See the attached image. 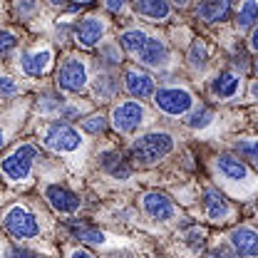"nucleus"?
Masks as SVG:
<instances>
[{
    "label": "nucleus",
    "mask_w": 258,
    "mask_h": 258,
    "mask_svg": "<svg viewBox=\"0 0 258 258\" xmlns=\"http://www.w3.org/2000/svg\"><path fill=\"white\" fill-rule=\"evenodd\" d=\"M171 149H174L171 134H166V132H149V134H144V137L132 142L129 157L139 166H149V164H157L159 159H164Z\"/></svg>",
    "instance_id": "1"
},
{
    "label": "nucleus",
    "mask_w": 258,
    "mask_h": 258,
    "mask_svg": "<svg viewBox=\"0 0 258 258\" xmlns=\"http://www.w3.org/2000/svg\"><path fill=\"white\" fill-rule=\"evenodd\" d=\"M37 159V149L32 144H20L15 152H10L3 159V174L10 181H25L32 171V164Z\"/></svg>",
    "instance_id": "2"
},
{
    "label": "nucleus",
    "mask_w": 258,
    "mask_h": 258,
    "mask_svg": "<svg viewBox=\"0 0 258 258\" xmlns=\"http://www.w3.org/2000/svg\"><path fill=\"white\" fill-rule=\"evenodd\" d=\"M42 142L52 152H75L82 147V137L77 129H72L64 122H52L50 127L42 132Z\"/></svg>",
    "instance_id": "3"
},
{
    "label": "nucleus",
    "mask_w": 258,
    "mask_h": 258,
    "mask_svg": "<svg viewBox=\"0 0 258 258\" xmlns=\"http://www.w3.org/2000/svg\"><path fill=\"white\" fill-rule=\"evenodd\" d=\"M3 226L15 238H35L40 233L37 219L32 216L28 209H23V206H10L5 211V216H3Z\"/></svg>",
    "instance_id": "4"
},
{
    "label": "nucleus",
    "mask_w": 258,
    "mask_h": 258,
    "mask_svg": "<svg viewBox=\"0 0 258 258\" xmlns=\"http://www.w3.org/2000/svg\"><path fill=\"white\" fill-rule=\"evenodd\" d=\"M154 104L171 117H181L194 107V97L191 92L179 90V87H161L154 92Z\"/></svg>",
    "instance_id": "5"
},
{
    "label": "nucleus",
    "mask_w": 258,
    "mask_h": 258,
    "mask_svg": "<svg viewBox=\"0 0 258 258\" xmlns=\"http://www.w3.org/2000/svg\"><path fill=\"white\" fill-rule=\"evenodd\" d=\"M87 64L77 57H67L57 72V87L64 90V92H85L87 87Z\"/></svg>",
    "instance_id": "6"
},
{
    "label": "nucleus",
    "mask_w": 258,
    "mask_h": 258,
    "mask_svg": "<svg viewBox=\"0 0 258 258\" xmlns=\"http://www.w3.org/2000/svg\"><path fill=\"white\" fill-rule=\"evenodd\" d=\"M144 117H147V112H144V107H142L139 102H122V104H117L114 112H112L114 129L122 132V134L137 132L139 124L144 122Z\"/></svg>",
    "instance_id": "7"
},
{
    "label": "nucleus",
    "mask_w": 258,
    "mask_h": 258,
    "mask_svg": "<svg viewBox=\"0 0 258 258\" xmlns=\"http://www.w3.org/2000/svg\"><path fill=\"white\" fill-rule=\"evenodd\" d=\"M142 206H144V211L154 221H169L174 216V211H176L174 204H171V199L161 191H147L144 199H142Z\"/></svg>",
    "instance_id": "8"
},
{
    "label": "nucleus",
    "mask_w": 258,
    "mask_h": 258,
    "mask_svg": "<svg viewBox=\"0 0 258 258\" xmlns=\"http://www.w3.org/2000/svg\"><path fill=\"white\" fill-rule=\"evenodd\" d=\"M228 238H231V246H233V251L238 256H246V258L258 256V233L253 228L238 226V228H233L228 233Z\"/></svg>",
    "instance_id": "9"
},
{
    "label": "nucleus",
    "mask_w": 258,
    "mask_h": 258,
    "mask_svg": "<svg viewBox=\"0 0 258 258\" xmlns=\"http://www.w3.org/2000/svg\"><path fill=\"white\" fill-rule=\"evenodd\" d=\"M124 87H127V92L132 97H137V99H144V97H152L157 90H154V80H152V75H147V72H142V70H137V67H132L124 72Z\"/></svg>",
    "instance_id": "10"
},
{
    "label": "nucleus",
    "mask_w": 258,
    "mask_h": 258,
    "mask_svg": "<svg viewBox=\"0 0 258 258\" xmlns=\"http://www.w3.org/2000/svg\"><path fill=\"white\" fill-rule=\"evenodd\" d=\"M201 204H204V211H206V216L211 219V221H226L228 216H231V206H228V201L224 199V194L219 191V189H214V186H209L206 191H204V199H201Z\"/></svg>",
    "instance_id": "11"
},
{
    "label": "nucleus",
    "mask_w": 258,
    "mask_h": 258,
    "mask_svg": "<svg viewBox=\"0 0 258 258\" xmlns=\"http://www.w3.org/2000/svg\"><path fill=\"white\" fill-rule=\"evenodd\" d=\"M45 196L50 201V206L57 211V214H75L80 209V199L77 194H72L64 186H47L45 189Z\"/></svg>",
    "instance_id": "12"
},
{
    "label": "nucleus",
    "mask_w": 258,
    "mask_h": 258,
    "mask_svg": "<svg viewBox=\"0 0 258 258\" xmlns=\"http://www.w3.org/2000/svg\"><path fill=\"white\" fill-rule=\"evenodd\" d=\"M216 169H219V174H221L224 179H228V181H248V179H251L248 166L238 159V157H233V154L216 157Z\"/></svg>",
    "instance_id": "13"
},
{
    "label": "nucleus",
    "mask_w": 258,
    "mask_h": 258,
    "mask_svg": "<svg viewBox=\"0 0 258 258\" xmlns=\"http://www.w3.org/2000/svg\"><path fill=\"white\" fill-rule=\"evenodd\" d=\"M102 35H104V23H102V18H97V15L85 18V20L80 23L77 32H75V37H77V42H80L82 47H95L97 42L102 40Z\"/></svg>",
    "instance_id": "14"
},
{
    "label": "nucleus",
    "mask_w": 258,
    "mask_h": 258,
    "mask_svg": "<svg viewBox=\"0 0 258 258\" xmlns=\"http://www.w3.org/2000/svg\"><path fill=\"white\" fill-rule=\"evenodd\" d=\"M137 57H139V62L149 64V67H164L166 60H169V47L159 37H149L147 45H144V50Z\"/></svg>",
    "instance_id": "15"
},
{
    "label": "nucleus",
    "mask_w": 258,
    "mask_h": 258,
    "mask_svg": "<svg viewBox=\"0 0 258 258\" xmlns=\"http://www.w3.org/2000/svg\"><path fill=\"white\" fill-rule=\"evenodd\" d=\"M196 18L204 23H224L231 18V0H206L199 5Z\"/></svg>",
    "instance_id": "16"
},
{
    "label": "nucleus",
    "mask_w": 258,
    "mask_h": 258,
    "mask_svg": "<svg viewBox=\"0 0 258 258\" xmlns=\"http://www.w3.org/2000/svg\"><path fill=\"white\" fill-rule=\"evenodd\" d=\"M50 64H52V52H50L47 47L23 55V70H25L30 77H42V75L50 70Z\"/></svg>",
    "instance_id": "17"
},
{
    "label": "nucleus",
    "mask_w": 258,
    "mask_h": 258,
    "mask_svg": "<svg viewBox=\"0 0 258 258\" xmlns=\"http://www.w3.org/2000/svg\"><path fill=\"white\" fill-rule=\"evenodd\" d=\"M99 164H102V169H104L107 174H112L114 179H129V174H132V169H129L127 159H124L119 152H114V149H107V152H102Z\"/></svg>",
    "instance_id": "18"
},
{
    "label": "nucleus",
    "mask_w": 258,
    "mask_h": 258,
    "mask_svg": "<svg viewBox=\"0 0 258 258\" xmlns=\"http://www.w3.org/2000/svg\"><path fill=\"white\" fill-rule=\"evenodd\" d=\"M238 87H241V77L226 70V72H219V75L214 77L211 92L216 97H221V99H231V97H236Z\"/></svg>",
    "instance_id": "19"
},
{
    "label": "nucleus",
    "mask_w": 258,
    "mask_h": 258,
    "mask_svg": "<svg viewBox=\"0 0 258 258\" xmlns=\"http://www.w3.org/2000/svg\"><path fill=\"white\" fill-rule=\"evenodd\" d=\"M137 10H139V15H144L154 23H161V20L169 18L166 0H137Z\"/></svg>",
    "instance_id": "20"
},
{
    "label": "nucleus",
    "mask_w": 258,
    "mask_h": 258,
    "mask_svg": "<svg viewBox=\"0 0 258 258\" xmlns=\"http://www.w3.org/2000/svg\"><path fill=\"white\" fill-rule=\"evenodd\" d=\"M147 40H149V35L144 30H139V28H134V30H124L119 35V45L132 52V55H139L142 50H144V45H147Z\"/></svg>",
    "instance_id": "21"
},
{
    "label": "nucleus",
    "mask_w": 258,
    "mask_h": 258,
    "mask_svg": "<svg viewBox=\"0 0 258 258\" xmlns=\"http://www.w3.org/2000/svg\"><path fill=\"white\" fill-rule=\"evenodd\" d=\"M258 23V0H246L236 15V25L238 30H248L251 25Z\"/></svg>",
    "instance_id": "22"
},
{
    "label": "nucleus",
    "mask_w": 258,
    "mask_h": 258,
    "mask_svg": "<svg viewBox=\"0 0 258 258\" xmlns=\"http://www.w3.org/2000/svg\"><path fill=\"white\" fill-rule=\"evenodd\" d=\"M70 231L80 241H85V243H92V246H102L104 243V233L99 228H92V226H87V224H70Z\"/></svg>",
    "instance_id": "23"
},
{
    "label": "nucleus",
    "mask_w": 258,
    "mask_h": 258,
    "mask_svg": "<svg viewBox=\"0 0 258 258\" xmlns=\"http://www.w3.org/2000/svg\"><path fill=\"white\" fill-rule=\"evenodd\" d=\"M211 119H214V112H211L206 104H199L191 114L186 117V124H189L191 129H204V127L211 124Z\"/></svg>",
    "instance_id": "24"
},
{
    "label": "nucleus",
    "mask_w": 258,
    "mask_h": 258,
    "mask_svg": "<svg viewBox=\"0 0 258 258\" xmlns=\"http://www.w3.org/2000/svg\"><path fill=\"white\" fill-rule=\"evenodd\" d=\"M206 60H209V52H206V45L201 40H194L191 47H189V64L194 70H204L206 67Z\"/></svg>",
    "instance_id": "25"
},
{
    "label": "nucleus",
    "mask_w": 258,
    "mask_h": 258,
    "mask_svg": "<svg viewBox=\"0 0 258 258\" xmlns=\"http://www.w3.org/2000/svg\"><path fill=\"white\" fill-rule=\"evenodd\" d=\"M236 152H238L243 159L258 164V139H238V142H236Z\"/></svg>",
    "instance_id": "26"
},
{
    "label": "nucleus",
    "mask_w": 258,
    "mask_h": 258,
    "mask_svg": "<svg viewBox=\"0 0 258 258\" xmlns=\"http://www.w3.org/2000/svg\"><path fill=\"white\" fill-rule=\"evenodd\" d=\"M82 127H85V132H90V134H104L107 132V119L102 114H92V117H87L82 122Z\"/></svg>",
    "instance_id": "27"
},
{
    "label": "nucleus",
    "mask_w": 258,
    "mask_h": 258,
    "mask_svg": "<svg viewBox=\"0 0 258 258\" xmlns=\"http://www.w3.org/2000/svg\"><path fill=\"white\" fill-rule=\"evenodd\" d=\"M186 243L191 246L194 251H201V248L206 246V236H204V231H201V228H194L191 233L186 236Z\"/></svg>",
    "instance_id": "28"
},
{
    "label": "nucleus",
    "mask_w": 258,
    "mask_h": 258,
    "mask_svg": "<svg viewBox=\"0 0 258 258\" xmlns=\"http://www.w3.org/2000/svg\"><path fill=\"white\" fill-rule=\"evenodd\" d=\"M35 8H37V0H15V13L20 18H28Z\"/></svg>",
    "instance_id": "29"
},
{
    "label": "nucleus",
    "mask_w": 258,
    "mask_h": 258,
    "mask_svg": "<svg viewBox=\"0 0 258 258\" xmlns=\"http://www.w3.org/2000/svg\"><path fill=\"white\" fill-rule=\"evenodd\" d=\"M0 90H3V99H10V97L18 92V85L13 82V77H3L0 80Z\"/></svg>",
    "instance_id": "30"
},
{
    "label": "nucleus",
    "mask_w": 258,
    "mask_h": 258,
    "mask_svg": "<svg viewBox=\"0 0 258 258\" xmlns=\"http://www.w3.org/2000/svg\"><path fill=\"white\" fill-rule=\"evenodd\" d=\"M13 47H15V35L10 30H5L3 32V40H0V50H3V52H10Z\"/></svg>",
    "instance_id": "31"
},
{
    "label": "nucleus",
    "mask_w": 258,
    "mask_h": 258,
    "mask_svg": "<svg viewBox=\"0 0 258 258\" xmlns=\"http://www.w3.org/2000/svg\"><path fill=\"white\" fill-rule=\"evenodd\" d=\"M104 5L109 13H117V15L127 10V0H104Z\"/></svg>",
    "instance_id": "32"
},
{
    "label": "nucleus",
    "mask_w": 258,
    "mask_h": 258,
    "mask_svg": "<svg viewBox=\"0 0 258 258\" xmlns=\"http://www.w3.org/2000/svg\"><path fill=\"white\" fill-rule=\"evenodd\" d=\"M8 258H37L35 253L25 251V248H18V246H8Z\"/></svg>",
    "instance_id": "33"
},
{
    "label": "nucleus",
    "mask_w": 258,
    "mask_h": 258,
    "mask_svg": "<svg viewBox=\"0 0 258 258\" xmlns=\"http://www.w3.org/2000/svg\"><path fill=\"white\" fill-rule=\"evenodd\" d=\"M102 55L107 57V62L109 64H119V60H122V57L114 52V47H112V45H109V47H102Z\"/></svg>",
    "instance_id": "34"
},
{
    "label": "nucleus",
    "mask_w": 258,
    "mask_h": 258,
    "mask_svg": "<svg viewBox=\"0 0 258 258\" xmlns=\"http://www.w3.org/2000/svg\"><path fill=\"white\" fill-rule=\"evenodd\" d=\"M211 258H238V253H228V251H221V248H219V251L211 253Z\"/></svg>",
    "instance_id": "35"
},
{
    "label": "nucleus",
    "mask_w": 258,
    "mask_h": 258,
    "mask_svg": "<svg viewBox=\"0 0 258 258\" xmlns=\"http://www.w3.org/2000/svg\"><path fill=\"white\" fill-rule=\"evenodd\" d=\"M70 258H95L90 251H85V248H77V251H72V256Z\"/></svg>",
    "instance_id": "36"
},
{
    "label": "nucleus",
    "mask_w": 258,
    "mask_h": 258,
    "mask_svg": "<svg viewBox=\"0 0 258 258\" xmlns=\"http://www.w3.org/2000/svg\"><path fill=\"white\" fill-rule=\"evenodd\" d=\"M248 45H251V50H253V52H258V28L251 32V40H248Z\"/></svg>",
    "instance_id": "37"
},
{
    "label": "nucleus",
    "mask_w": 258,
    "mask_h": 258,
    "mask_svg": "<svg viewBox=\"0 0 258 258\" xmlns=\"http://www.w3.org/2000/svg\"><path fill=\"white\" fill-rule=\"evenodd\" d=\"M171 3H174L176 8H186V5H189V0H171Z\"/></svg>",
    "instance_id": "38"
},
{
    "label": "nucleus",
    "mask_w": 258,
    "mask_h": 258,
    "mask_svg": "<svg viewBox=\"0 0 258 258\" xmlns=\"http://www.w3.org/2000/svg\"><path fill=\"white\" fill-rule=\"evenodd\" d=\"M251 95L258 99V82H253V85H251Z\"/></svg>",
    "instance_id": "39"
},
{
    "label": "nucleus",
    "mask_w": 258,
    "mask_h": 258,
    "mask_svg": "<svg viewBox=\"0 0 258 258\" xmlns=\"http://www.w3.org/2000/svg\"><path fill=\"white\" fill-rule=\"evenodd\" d=\"M50 5H64V3H70V0H47Z\"/></svg>",
    "instance_id": "40"
},
{
    "label": "nucleus",
    "mask_w": 258,
    "mask_h": 258,
    "mask_svg": "<svg viewBox=\"0 0 258 258\" xmlns=\"http://www.w3.org/2000/svg\"><path fill=\"white\" fill-rule=\"evenodd\" d=\"M77 3H80V5H85V3H90V0H77Z\"/></svg>",
    "instance_id": "41"
},
{
    "label": "nucleus",
    "mask_w": 258,
    "mask_h": 258,
    "mask_svg": "<svg viewBox=\"0 0 258 258\" xmlns=\"http://www.w3.org/2000/svg\"><path fill=\"white\" fill-rule=\"evenodd\" d=\"M253 70H256V75H258V60H256V64H253Z\"/></svg>",
    "instance_id": "42"
},
{
    "label": "nucleus",
    "mask_w": 258,
    "mask_h": 258,
    "mask_svg": "<svg viewBox=\"0 0 258 258\" xmlns=\"http://www.w3.org/2000/svg\"><path fill=\"white\" fill-rule=\"evenodd\" d=\"M134 3H137V0H134Z\"/></svg>",
    "instance_id": "43"
}]
</instances>
